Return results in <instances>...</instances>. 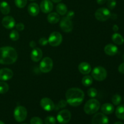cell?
Segmentation results:
<instances>
[{"mask_svg":"<svg viewBox=\"0 0 124 124\" xmlns=\"http://www.w3.org/2000/svg\"><path fill=\"white\" fill-rule=\"evenodd\" d=\"M65 98L67 104L72 107H78L84 99V93L80 88H71L67 91Z\"/></svg>","mask_w":124,"mask_h":124,"instance_id":"6da1fadb","label":"cell"},{"mask_svg":"<svg viewBox=\"0 0 124 124\" xmlns=\"http://www.w3.org/2000/svg\"><path fill=\"white\" fill-rule=\"evenodd\" d=\"M18 59V53L12 47H3L0 48V64H12Z\"/></svg>","mask_w":124,"mask_h":124,"instance_id":"7a4b0ae2","label":"cell"},{"mask_svg":"<svg viewBox=\"0 0 124 124\" xmlns=\"http://www.w3.org/2000/svg\"><path fill=\"white\" fill-rule=\"evenodd\" d=\"M101 107L100 102L95 99H91L85 103L84 107L85 113L87 115H93L96 113Z\"/></svg>","mask_w":124,"mask_h":124,"instance_id":"3957f363","label":"cell"},{"mask_svg":"<svg viewBox=\"0 0 124 124\" xmlns=\"http://www.w3.org/2000/svg\"><path fill=\"white\" fill-rule=\"evenodd\" d=\"M107 72L103 67L98 66L94 68L92 72V77L98 81H102L106 79Z\"/></svg>","mask_w":124,"mask_h":124,"instance_id":"277c9868","label":"cell"},{"mask_svg":"<svg viewBox=\"0 0 124 124\" xmlns=\"http://www.w3.org/2000/svg\"><path fill=\"white\" fill-rule=\"evenodd\" d=\"M14 118L17 122H21L25 121L27 116V111L24 107L18 106L15 108L13 112Z\"/></svg>","mask_w":124,"mask_h":124,"instance_id":"5b68a950","label":"cell"},{"mask_svg":"<svg viewBox=\"0 0 124 124\" xmlns=\"http://www.w3.org/2000/svg\"><path fill=\"white\" fill-rule=\"evenodd\" d=\"M96 19L99 21H105L110 18L111 12L108 8L105 7H101L97 10L94 13Z\"/></svg>","mask_w":124,"mask_h":124,"instance_id":"8992f818","label":"cell"},{"mask_svg":"<svg viewBox=\"0 0 124 124\" xmlns=\"http://www.w3.org/2000/svg\"><path fill=\"white\" fill-rule=\"evenodd\" d=\"M53 60L49 57H46L43 58L39 64L40 71L44 73L50 72L53 69Z\"/></svg>","mask_w":124,"mask_h":124,"instance_id":"52a82bcc","label":"cell"},{"mask_svg":"<svg viewBox=\"0 0 124 124\" xmlns=\"http://www.w3.org/2000/svg\"><path fill=\"white\" fill-rule=\"evenodd\" d=\"M62 36L58 31H54L50 34L48 39V42L52 47H57L61 44Z\"/></svg>","mask_w":124,"mask_h":124,"instance_id":"ba28073f","label":"cell"},{"mask_svg":"<svg viewBox=\"0 0 124 124\" xmlns=\"http://www.w3.org/2000/svg\"><path fill=\"white\" fill-rule=\"evenodd\" d=\"M71 113L68 110H63L59 111L57 115V121L61 124H66L71 119Z\"/></svg>","mask_w":124,"mask_h":124,"instance_id":"9c48e42d","label":"cell"},{"mask_svg":"<svg viewBox=\"0 0 124 124\" xmlns=\"http://www.w3.org/2000/svg\"><path fill=\"white\" fill-rule=\"evenodd\" d=\"M59 25H60L61 29L65 33H69L71 31L73 28V25L71 20L66 16L62 18Z\"/></svg>","mask_w":124,"mask_h":124,"instance_id":"30bf717a","label":"cell"},{"mask_svg":"<svg viewBox=\"0 0 124 124\" xmlns=\"http://www.w3.org/2000/svg\"><path fill=\"white\" fill-rule=\"evenodd\" d=\"M92 124H108L109 120L105 114L98 113L92 118Z\"/></svg>","mask_w":124,"mask_h":124,"instance_id":"8fae6325","label":"cell"},{"mask_svg":"<svg viewBox=\"0 0 124 124\" xmlns=\"http://www.w3.org/2000/svg\"><path fill=\"white\" fill-rule=\"evenodd\" d=\"M40 105L45 111H52L53 110H54V107H55L54 102L48 98H42L40 102Z\"/></svg>","mask_w":124,"mask_h":124,"instance_id":"7c38bea8","label":"cell"},{"mask_svg":"<svg viewBox=\"0 0 124 124\" xmlns=\"http://www.w3.org/2000/svg\"><path fill=\"white\" fill-rule=\"evenodd\" d=\"M13 76V72L12 70L7 68L0 69V81H6L10 79Z\"/></svg>","mask_w":124,"mask_h":124,"instance_id":"4fadbf2b","label":"cell"},{"mask_svg":"<svg viewBox=\"0 0 124 124\" xmlns=\"http://www.w3.org/2000/svg\"><path fill=\"white\" fill-rule=\"evenodd\" d=\"M2 24L6 29H12L16 25L15 20L10 16H6L2 19Z\"/></svg>","mask_w":124,"mask_h":124,"instance_id":"5bb4252c","label":"cell"},{"mask_svg":"<svg viewBox=\"0 0 124 124\" xmlns=\"http://www.w3.org/2000/svg\"><path fill=\"white\" fill-rule=\"evenodd\" d=\"M53 8V5L50 0H43L40 4V9L43 13H50Z\"/></svg>","mask_w":124,"mask_h":124,"instance_id":"9a60e30c","label":"cell"},{"mask_svg":"<svg viewBox=\"0 0 124 124\" xmlns=\"http://www.w3.org/2000/svg\"><path fill=\"white\" fill-rule=\"evenodd\" d=\"M31 59L34 62H39L42 58V52L40 48H34L31 53Z\"/></svg>","mask_w":124,"mask_h":124,"instance_id":"2e32d148","label":"cell"},{"mask_svg":"<svg viewBox=\"0 0 124 124\" xmlns=\"http://www.w3.org/2000/svg\"><path fill=\"white\" fill-rule=\"evenodd\" d=\"M104 52L105 54L109 56H114L118 52V48L115 45L110 44L107 45L104 48Z\"/></svg>","mask_w":124,"mask_h":124,"instance_id":"e0dca14e","label":"cell"},{"mask_svg":"<svg viewBox=\"0 0 124 124\" xmlns=\"http://www.w3.org/2000/svg\"><path fill=\"white\" fill-rule=\"evenodd\" d=\"M79 71L83 75H88L92 71L91 65L86 62H82L78 66Z\"/></svg>","mask_w":124,"mask_h":124,"instance_id":"ac0fdd59","label":"cell"},{"mask_svg":"<svg viewBox=\"0 0 124 124\" xmlns=\"http://www.w3.org/2000/svg\"><path fill=\"white\" fill-rule=\"evenodd\" d=\"M39 7L38 5V4L35 3V2H33V3H30L28 6L27 10L29 14L32 16H36L39 14Z\"/></svg>","mask_w":124,"mask_h":124,"instance_id":"d6986e66","label":"cell"},{"mask_svg":"<svg viewBox=\"0 0 124 124\" xmlns=\"http://www.w3.org/2000/svg\"><path fill=\"white\" fill-rule=\"evenodd\" d=\"M102 112L105 115H110L113 113L115 110V107L113 105L110 103H105L103 104L101 107Z\"/></svg>","mask_w":124,"mask_h":124,"instance_id":"ffe728a7","label":"cell"},{"mask_svg":"<svg viewBox=\"0 0 124 124\" xmlns=\"http://www.w3.org/2000/svg\"><path fill=\"white\" fill-rule=\"evenodd\" d=\"M60 20V16L58 13L53 12V13H50L47 16V21L48 23L52 24H55L58 23Z\"/></svg>","mask_w":124,"mask_h":124,"instance_id":"44dd1931","label":"cell"},{"mask_svg":"<svg viewBox=\"0 0 124 124\" xmlns=\"http://www.w3.org/2000/svg\"><path fill=\"white\" fill-rule=\"evenodd\" d=\"M112 41L113 42H115L116 44L117 45H122L123 44L124 42V37L119 33H115L113 35H112Z\"/></svg>","mask_w":124,"mask_h":124,"instance_id":"7402d4cb","label":"cell"},{"mask_svg":"<svg viewBox=\"0 0 124 124\" xmlns=\"http://www.w3.org/2000/svg\"><path fill=\"white\" fill-rule=\"evenodd\" d=\"M0 11L3 15H8L10 12L9 4L6 1H2L0 3Z\"/></svg>","mask_w":124,"mask_h":124,"instance_id":"603a6c76","label":"cell"},{"mask_svg":"<svg viewBox=\"0 0 124 124\" xmlns=\"http://www.w3.org/2000/svg\"><path fill=\"white\" fill-rule=\"evenodd\" d=\"M56 11L58 14L65 15L67 13V7L64 3H59L56 6Z\"/></svg>","mask_w":124,"mask_h":124,"instance_id":"cb8c5ba5","label":"cell"},{"mask_svg":"<svg viewBox=\"0 0 124 124\" xmlns=\"http://www.w3.org/2000/svg\"><path fill=\"white\" fill-rule=\"evenodd\" d=\"M116 117L121 120H124V105H119L115 111Z\"/></svg>","mask_w":124,"mask_h":124,"instance_id":"d4e9b609","label":"cell"},{"mask_svg":"<svg viewBox=\"0 0 124 124\" xmlns=\"http://www.w3.org/2000/svg\"><path fill=\"white\" fill-rule=\"evenodd\" d=\"M82 83L85 87H89L93 84V78L89 75L84 76L82 79Z\"/></svg>","mask_w":124,"mask_h":124,"instance_id":"484cf974","label":"cell"},{"mask_svg":"<svg viewBox=\"0 0 124 124\" xmlns=\"http://www.w3.org/2000/svg\"><path fill=\"white\" fill-rule=\"evenodd\" d=\"M9 89V86L6 82H0V94H4L6 93L8 91Z\"/></svg>","mask_w":124,"mask_h":124,"instance_id":"4316f807","label":"cell"},{"mask_svg":"<svg viewBox=\"0 0 124 124\" xmlns=\"http://www.w3.org/2000/svg\"><path fill=\"white\" fill-rule=\"evenodd\" d=\"M111 101L115 105H119L122 101V98L119 94H116L113 96L111 98Z\"/></svg>","mask_w":124,"mask_h":124,"instance_id":"83f0119b","label":"cell"},{"mask_svg":"<svg viewBox=\"0 0 124 124\" xmlns=\"http://www.w3.org/2000/svg\"><path fill=\"white\" fill-rule=\"evenodd\" d=\"M9 37H10V38L12 40V41H16L19 39V35L16 30H12V31L10 32V33Z\"/></svg>","mask_w":124,"mask_h":124,"instance_id":"f1b7e54d","label":"cell"},{"mask_svg":"<svg viewBox=\"0 0 124 124\" xmlns=\"http://www.w3.org/2000/svg\"><path fill=\"white\" fill-rule=\"evenodd\" d=\"M27 3V0H15V4L18 8H24Z\"/></svg>","mask_w":124,"mask_h":124,"instance_id":"f546056e","label":"cell"},{"mask_svg":"<svg viewBox=\"0 0 124 124\" xmlns=\"http://www.w3.org/2000/svg\"><path fill=\"white\" fill-rule=\"evenodd\" d=\"M87 94H88V96L90 97V98H94L98 94V91L96 88H90V89H88V92H87Z\"/></svg>","mask_w":124,"mask_h":124,"instance_id":"4dcf8cb0","label":"cell"},{"mask_svg":"<svg viewBox=\"0 0 124 124\" xmlns=\"http://www.w3.org/2000/svg\"><path fill=\"white\" fill-rule=\"evenodd\" d=\"M56 119L53 116H47L45 119V124H56Z\"/></svg>","mask_w":124,"mask_h":124,"instance_id":"1f68e13d","label":"cell"},{"mask_svg":"<svg viewBox=\"0 0 124 124\" xmlns=\"http://www.w3.org/2000/svg\"><path fill=\"white\" fill-rule=\"evenodd\" d=\"M107 4L109 9L113 10L116 7V0H107Z\"/></svg>","mask_w":124,"mask_h":124,"instance_id":"d6a6232c","label":"cell"},{"mask_svg":"<svg viewBox=\"0 0 124 124\" xmlns=\"http://www.w3.org/2000/svg\"><path fill=\"white\" fill-rule=\"evenodd\" d=\"M67 102L65 100H61L60 101L58 102V105H57L56 107H54L55 110H59V109L65 107L67 106Z\"/></svg>","mask_w":124,"mask_h":124,"instance_id":"836d02e7","label":"cell"},{"mask_svg":"<svg viewBox=\"0 0 124 124\" xmlns=\"http://www.w3.org/2000/svg\"><path fill=\"white\" fill-rule=\"evenodd\" d=\"M30 124H43V121L40 117H33L30 120Z\"/></svg>","mask_w":124,"mask_h":124,"instance_id":"e575fe53","label":"cell"},{"mask_svg":"<svg viewBox=\"0 0 124 124\" xmlns=\"http://www.w3.org/2000/svg\"><path fill=\"white\" fill-rule=\"evenodd\" d=\"M39 44L41 46H46V45L48 43V39H47V38H41L39 39Z\"/></svg>","mask_w":124,"mask_h":124,"instance_id":"d590c367","label":"cell"},{"mask_svg":"<svg viewBox=\"0 0 124 124\" xmlns=\"http://www.w3.org/2000/svg\"><path fill=\"white\" fill-rule=\"evenodd\" d=\"M16 28L18 31H23L24 29V25L21 23H19L16 25Z\"/></svg>","mask_w":124,"mask_h":124,"instance_id":"8d00e7d4","label":"cell"},{"mask_svg":"<svg viewBox=\"0 0 124 124\" xmlns=\"http://www.w3.org/2000/svg\"><path fill=\"white\" fill-rule=\"evenodd\" d=\"M66 14H67L66 17H67V18H69L70 19H72V18L74 17V16H75V13H74L73 11H71V10L68 12Z\"/></svg>","mask_w":124,"mask_h":124,"instance_id":"74e56055","label":"cell"},{"mask_svg":"<svg viewBox=\"0 0 124 124\" xmlns=\"http://www.w3.org/2000/svg\"><path fill=\"white\" fill-rule=\"evenodd\" d=\"M118 71L122 74H124V62L122 63L118 67Z\"/></svg>","mask_w":124,"mask_h":124,"instance_id":"f35d334b","label":"cell"},{"mask_svg":"<svg viewBox=\"0 0 124 124\" xmlns=\"http://www.w3.org/2000/svg\"><path fill=\"white\" fill-rule=\"evenodd\" d=\"M29 45H30V47H31V48H35V47H36V42H35V41H30V44H29Z\"/></svg>","mask_w":124,"mask_h":124,"instance_id":"ab89813d","label":"cell"},{"mask_svg":"<svg viewBox=\"0 0 124 124\" xmlns=\"http://www.w3.org/2000/svg\"><path fill=\"white\" fill-rule=\"evenodd\" d=\"M96 2L98 4H104L107 2V0H96Z\"/></svg>","mask_w":124,"mask_h":124,"instance_id":"60d3db41","label":"cell"},{"mask_svg":"<svg viewBox=\"0 0 124 124\" xmlns=\"http://www.w3.org/2000/svg\"><path fill=\"white\" fill-rule=\"evenodd\" d=\"M113 31H115V33L117 32V31L119 30V27H118V25H116V24H115V25H114L113 27Z\"/></svg>","mask_w":124,"mask_h":124,"instance_id":"b9f144b4","label":"cell"},{"mask_svg":"<svg viewBox=\"0 0 124 124\" xmlns=\"http://www.w3.org/2000/svg\"><path fill=\"white\" fill-rule=\"evenodd\" d=\"M53 2H55V3H58V2H60L62 0H52Z\"/></svg>","mask_w":124,"mask_h":124,"instance_id":"7bdbcfd3","label":"cell"},{"mask_svg":"<svg viewBox=\"0 0 124 124\" xmlns=\"http://www.w3.org/2000/svg\"><path fill=\"white\" fill-rule=\"evenodd\" d=\"M114 124H124L121 122H115Z\"/></svg>","mask_w":124,"mask_h":124,"instance_id":"ee69618b","label":"cell"},{"mask_svg":"<svg viewBox=\"0 0 124 124\" xmlns=\"http://www.w3.org/2000/svg\"><path fill=\"white\" fill-rule=\"evenodd\" d=\"M0 124H5L3 122H2V121H0Z\"/></svg>","mask_w":124,"mask_h":124,"instance_id":"f6af8a7d","label":"cell"},{"mask_svg":"<svg viewBox=\"0 0 124 124\" xmlns=\"http://www.w3.org/2000/svg\"><path fill=\"white\" fill-rule=\"evenodd\" d=\"M122 58H123V59H124V54H123V56H122Z\"/></svg>","mask_w":124,"mask_h":124,"instance_id":"bcb514c9","label":"cell"},{"mask_svg":"<svg viewBox=\"0 0 124 124\" xmlns=\"http://www.w3.org/2000/svg\"><path fill=\"white\" fill-rule=\"evenodd\" d=\"M30 1H35V0H30Z\"/></svg>","mask_w":124,"mask_h":124,"instance_id":"7dc6e473","label":"cell"},{"mask_svg":"<svg viewBox=\"0 0 124 124\" xmlns=\"http://www.w3.org/2000/svg\"></svg>","mask_w":124,"mask_h":124,"instance_id":"c3c4849f","label":"cell"}]
</instances>
